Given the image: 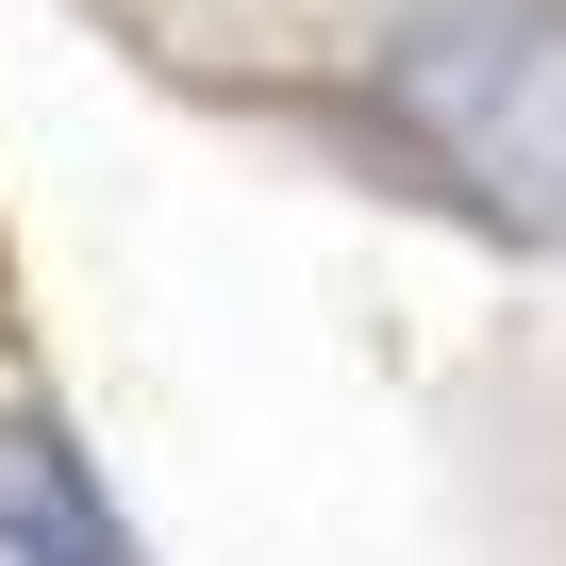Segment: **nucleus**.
Listing matches in <instances>:
<instances>
[{
	"mask_svg": "<svg viewBox=\"0 0 566 566\" xmlns=\"http://www.w3.org/2000/svg\"><path fill=\"white\" fill-rule=\"evenodd\" d=\"M0 566H150V533L117 516L101 450L34 400H0Z\"/></svg>",
	"mask_w": 566,
	"mask_h": 566,
	"instance_id": "nucleus-2",
	"label": "nucleus"
},
{
	"mask_svg": "<svg viewBox=\"0 0 566 566\" xmlns=\"http://www.w3.org/2000/svg\"><path fill=\"white\" fill-rule=\"evenodd\" d=\"M367 84L483 233L566 250V0H417Z\"/></svg>",
	"mask_w": 566,
	"mask_h": 566,
	"instance_id": "nucleus-1",
	"label": "nucleus"
}]
</instances>
